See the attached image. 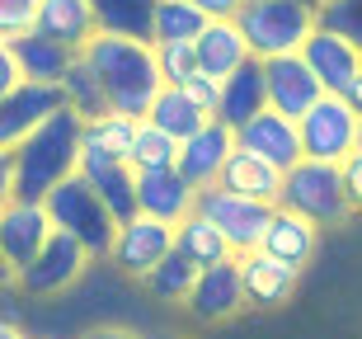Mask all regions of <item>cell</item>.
<instances>
[{"instance_id": "6da1fadb", "label": "cell", "mask_w": 362, "mask_h": 339, "mask_svg": "<svg viewBox=\"0 0 362 339\" xmlns=\"http://www.w3.org/2000/svg\"><path fill=\"white\" fill-rule=\"evenodd\" d=\"M81 151H85V118L76 109L52 113L28 142L5 151V161H0L5 198H38L42 203L62 179L81 175Z\"/></svg>"}, {"instance_id": "7a4b0ae2", "label": "cell", "mask_w": 362, "mask_h": 339, "mask_svg": "<svg viewBox=\"0 0 362 339\" xmlns=\"http://www.w3.org/2000/svg\"><path fill=\"white\" fill-rule=\"evenodd\" d=\"M81 57L94 67V76L104 81V95H108V104H113V113L146 118L156 95L165 90L156 42L122 38V33H94Z\"/></svg>"}, {"instance_id": "3957f363", "label": "cell", "mask_w": 362, "mask_h": 339, "mask_svg": "<svg viewBox=\"0 0 362 339\" xmlns=\"http://www.w3.org/2000/svg\"><path fill=\"white\" fill-rule=\"evenodd\" d=\"M235 24L245 28V38H250L259 62L292 57L320 28V0H245Z\"/></svg>"}, {"instance_id": "277c9868", "label": "cell", "mask_w": 362, "mask_h": 339, "mask_svg": "<svg viewBox=\"0 0 362 339\" xmlns=\"http://www.w3.org/2000/svg\"><path fill=\"white\" fill-rule=\"evenodd\" d=\"M47 212H52L57 231H71L76 241L90 250L94 259H108L113 255V241H118V217H113V207L99 198V189H94L85 175H71L62 179L47 198Z\"/></svg>"}, {"instance_id": "5b68a950", "label": "cell", "mask_w": 362, "mask_h": 339, "mask_svg": "<svg viewBox=\"0 0 362 339\" xmlns=\"http://www.w3.org/2000/svg\"><path fill=\"white\" fill-rule=\"evenodd\" d=\"M282 207H292L301 217H310L315 226H334L353 212L349 189H344V165L329 161H301L296 170H287L282 184Z\"/></svg>"}, {"instance_id": "8992f818", "label": "cell", "mask_w": 362, "mask_h": 339, "mask_svg": "<svg viewBox=\"0 0 362 339\" xmlns=\"http://www.w3.org/2000/svg\"><path fill=\"white\" fill-rule=\"evenodd\" d=\"M362 137V113L353 109L344 95H325L315 109L301 118V146H306V161H329L344 165L358 151Z\"/></svg>"}, {"instance_id": "52a82bcc", "label": "cell", "mask_w": 362, "mask_h": 339, "mask_svg": "<svg viewBox=\"0 0 362 339\" xmlns=\"http://www.w3.org/2000/svg\"><path fill=\"white\" fill-rule=\"evenodd\" d=\"M198 212L226 236L235 255L259 250V245H264V231H269V222H273L269 203L245 198V193H235V189H221V184H212V189L198 193Z\"/></svg>"}, {"instance_id": "ba28073f", "label": "cell", "mask_w": 362, "mask_h": 339, "mask_svg": "<svg viewBox=\"0 0 362 339\" xmlns=\"http://www.w3.org/2000/svg\"><path fill=\"white\" fill-rule=\"evenodd\" d=\"M175 250H179V226L136 212L132 222H122V226H118V241H113L108 264H118L127 278H141V283H146V278L160 269Z\"/></svg>"}, {"instance_id": "9c48e42d", "label": "cell", "mask_w": 362, "mask_h": 339, "mask_svg": "<svg viewBox=\"0 0 362 339\" xmlns=\"http://www.w3.org/2000/svg\"><path fill=\"white\" fill-rule=\"evenodd\" d=\"M52 231H57V222L47 212V203H38V198H5V207H0V259H5L10 278L42 255Z\"/></svg>"}, {"instance_id": "30bf717a", "label": "cell", "mask_w": 362, "mask_h": 339, "mask_svg": "<svg viewBox=\"0 0 362 339\" xmlns=\"http://www.w3.org/2000/svg\"><path fill=\"white\" fill-rule=\"evenodd\" d=\"M94 264V255L85 250L71 231H52V241L42 245V255L28 264V269L14 273V287L28 292V297H57L66 292L71 283H81V273Z\"/></svg>"}, {"instance_id": "8fae6325", "label": "cell", "mask_w": 362, "mask_h": 339, "mask_svg": "<svg viewBox=\"0 0 362 339\" xmlns=\"http://www.w3.org/2000/svg\"><path fill=\"white\" fill-rule=\"evenodd\" d=\"M66 109V90L52 81H24L10 95H0V151H14L19 142L38 132L52 113Z\"/></svg>"}, {"instance_id": "7c38bea8", "label": "cell", "mask_w": 362, "mask_h": 339, "mask_svg": "<svg viewBox=\"0 0 362 339\" xmlns=\"http://www.w3.org/2000/svg\"><path fill=\"white\" fill-rule=\"evenodd\" d=\"M250 306V292H245V269L240 255L226 259V264H212V269L198 273V283L188 292L184 311L198 321V326H226Z\"/></svg>"}, {"instance_id": "4fadbf2b", "label": "cell", "mask_w": 362, "mask_h": 339, "mask_svg": "<svg viewBox=\"0 0 362 339\" xmlns=\"http://www.w3.org/2000/svg\"><path fill=\"white\" fill-rule=\"evenodd\" d=\"M235 142H240V151H255V156L273 161L278 170H296V165L306 161V146H301V118L278 113L273 104L264 113H255L245 127H235Z\"/></svg>"}, {"instance_id": "5bb4252c", "label": "cell", "mask_w": 362, "mask_h": 339, "mask_svg": "<svg viewBox=\"0 0 362 339\" xmlns=\"http://www.w3.org/2000/svg\"><path fill=\"white\" fill-rule=\"evenodd\" d=\"M235 127L221 118H212L202 132H193L188 142H179V175L193 184V189H212V184H221V170H226V161L235 156Z\"/></svg>"}, {"instance_id": "9a60e30c", "label": "cell", "mask_w": 362, "mask_h": 339, "mask_svg": "<svg viewBox=\"0 0 362 339\" xmlns=\"http://www.w3.org/2000/svg\"><path fill=\"white\" fill-rule=\"evenodd\" d=\"M264 81H269V104L278 113H292V118H306V113L325 99L320 76L310 71V62L301 52L269 57V62H264Z\"/></svg>"}, {"instance_id": "2e32d148", "label": "cell", "mask_w": 362, "mask_h": 339, "mask_svg": "<svg viewBox=\"0 0 362 339\" xmlns=\"http://www.w3.org/2000/svg\"><path fill=\"white\" fill-rule=\"evenodd\" d=\"M301 57H306L310 71L320 76L325 95H349L353 81L362 76V47L353 38H344V33H334V28H325V24L310 33Z\"/></svg>"}, {"instance_id": "e0dca14e", "label": "cell", "mask_w": 362, "mask_h": 339, "mask_svg": "<svg viewBox=\"0 0 362 339\" xmlns=\"http://www.w3.org/2000/svg\"><path fill=\"white\" fill-rule=\"evenodd\" d=\"M198 193L179 170H151V175H136V207L146 212V217H160L170 226L188 222L198 212Z\"/></svg>"}, {"instance_id": "ac0fdd59", "label": "cell", "mask_w": 362, "mask_h": 339, "mask_svg": "<svg viewBox=\"0 0 362 339\" xmlns=\"http://www.w3.org/2000/svg\"><path fill=\"white\" fill-rule=\"evenodd\" d=\"M240 269H245L250 306H264V311L287 306L292 292H296V283H301V269L287 264V259H278V255H269V250H250V255H240Z\"/></svg>"}, {"instance_id": "d6986e66", "label": "cell", "mask_w": 362, "mask_h": 339, "mask_svg": "<svg viewBox=\"0 0 362 339\" xmlns=\"http://www.w3.org/2000/svg\"><path fill=\"white\" fill-rule=\"evenodd\" d=\"M81 175L90 179L94 189H99V198H104L108 207H113V217L132 222L141 207H136V170L132 161H113V156H85L81 151Z\"/></svg>"}, {"instance_id": "ffe728a7", "label": "cell", "mask_w": 362, "mask_h": 339, "mask_svg": "<svg viewBox=\"0 0 362 339\" xmlns=\"http://www.w3.org/2000/svg\"><path fill=\"white\" fill-rule=\"evenodd\" d=\"M198 62H202L207 76L226 81L245 62H255V47H250V38H245V28L235 24V19H212V24L198 33Z\"/></svg>"}, {"instance_id": "44dd1931", "label": "cell", "mask_w": 362, "mask_h": 339, "mask_svg": "<svg viewBox=\"0 0 362 339\" xmlns=\"http://www.w3.org/2000/svg\"><path fill=\"white\" fill-rule=\"evenodd\" d=\"M0 47H10V52L19 57V67H24L28 81H52V85L66 81V71L76 67V57H81L76 47L47 38L42 28H33V33H24V38H5Z\"/></svg>"}, {"instance_id": "7402d4cb", "label": "cell", "mask_w": 362, "mask_h": 339, "mask_svg": "<svg viewBox=\"0 0 362 339\" xmlns=\"http://www.w3.org/2000/svg\"><path fill=\"white\" fill-rule=\"evenodd\" d=\"M282 184H287V170H278L273 161H264L255 151H240V146H235V156L221 170V189H235V193L259 198V203H269V207L282 203Z\"/></svg>"}, {"instance_id": "603a6c76", "label": "cell", "mask_w": 362, "mask_h": 339, "mask_svg": "<svg viewBox=\"0 0 362 339\" xmlns=\"http://www.w3.org/2000/svg\"><path fill=\"white\" fill-rule=\"evenodd\" d=\"M315 245H320V226H315L310 217H301V212H292V207L278 203L259 250H269V255L287 259V264H296V269H306L310 259H315Z\"/></svg>"}, {"instance_id": "cb8c5ba5", "label": "cell", "mask_w": 362, "mask_h": 339, "mask_svg": "<svg viewBox=\"0 0 362 339\" xmlns=\"http://www.w3.org/2000/svg\"><path fill=\"white\" fill-rule=\"evenodd\" d=\"M264 109H269V81H264V62L255 57L235 76L221 81V109H216V118L230 122V127H245V122Z\"/></svg>"}, {"instance_id": "d4e9b609", "label": "cell", "mask_w": 362, "mask_h": 339, "mask_svg": "<svg viewBox=\"0 0 362 339\" xmlns=\"http://www.w3.org/2000/svg\"><path fill=\"white\" fill-rule=\"evenodd\" d=\"M38 28L47 38L85 52V42L99 33V10H94V0H42Z\"/></svg>"}, {"instance_id": "484cf974", "label": "cell", "mask_w": 362, "mask_h": 339, "mask_svg": "<svg viewBox=\"0 0 362 339\" xmlns=\"http://www.w3.org/2000/svg\"><path fill=\"white\" fill-rule=\"evenodd\" d=\"M146 118L156 122V127H165V132L175 137V142H188L193 132H202V127L212 122V113L202 109L198 99L184 90V85H165L160 95H156V104H151Z\"/></svg>"}, {"instance_id": "4316f807", "label": "cell", "mask_w": 362, "mask_h": 339, "mask_svg": "<svg viewBox=\"0 0 362 339\" xmlns=\"http://www.w3.org/2000/svg\"><path fill=\"white\" fill-rule=\"evenodd\" d=\"M156 5L160 0H94L99 33H122V38L156 42Z\"/></svg>"}, {"instance_id": "83f0119b", "label": "cell", "mask_w": 362, "mask_h": 339, "mask_svg": "<svg viewBox=\"0 0 362 339\" xmlns=\"http://www.w3.org/2000/svg\"><path fill=\"white\" fill-rule=\"evenodd\" d=\"M136 127H141V118H127V113H104V118H90V122H85V156L132 161Z\"/></svg>"}, {"instance_id": "f1b7e54d", "label": "cell", "mask_w": 362, "mask_h": 339, "mask_svg": "<svg viewBox=\"0 0 362 339\" xmlns=\"http://www.w3.org/2000/svg\"><path fill=\"white\" fill-rule=\"evenodd\" d=\"M179 255H188L198 269H212V264L235 259V250H230V241L202 217V212H193L188 222H179Z\"/></svg>"}, {"instance_id": "f546056e", "label": "cell", "mask_w": 362, "mask_h": 339, "mask_svg": "<svg viewBox=\"0 0 362 339\" xmlns=\"http://www.w3.org/2000/svg\"><path fill=\"white\" fill-rule=\"evenodd\" d=\"M62 90H66V109H76L85 122H90V118H104V113H113V104H108V95H104V81L94 76V67L85 62V57H76V67L66 71Z\"/></svg>"}, {"instance_id": "4dcf8cb0", "label": "cell", "mask_w": 362, "mask_h": 339, "mask_svg": "<svg viewBox=\"0 0 362 339\" xmlns=\"http://www.w3.org/2000/svg\"><path fill=\"white\" fill-rule=\"evenodd\" d=\"M132 170L136 175H151V170H179V142L165 132V127H156L151 118H141V127H136Z\"/></svg>"}, {"instance_id": "1f68e13d", "label": "cell", "mask_w": 362, "mask_h": 339, "mask_svg": "<svg viewBox=\"0 0 362 339\" xmlns=\"http://www.w3.org/2000/svg\"><path fill=\"white\" fill-rule=\"evenodd\" d=\"M212 24L193 0H160L156 5V42H198V33Z\"/></svg>"}, {"instance_id": "d6a6232c", "label": "cell", "mask_w": 362, "mask_h": 339, "mask_svg": "<svg viewBox=\"0 0 362 339\" xmlns=\"http://www.w3.org/2000/svg\"><path fill=\"white\" fill-rule=\"evenodd\" d=\"M198 273H202L198 264L175 250V255H170L160 269L146 278V287H151V292H156L160 301H188V292H193V283H198Z\"/></svg>"}, {"instance_id": "836d02e7", "label": "cell", "mask_w": 362, "mask_h": 339, "mask_svg": "<svg viewBox=\"0 0 362 339\" xmlns=\"http://www.w3.org/2000/svg\"><path fill=\"white\" fill-rule=\"evenodd\" d=\"M156 57H160V76L165 85H188L202 71L198 62V42H156Z\"/></svg>"}, {"instance_id": "e575fe53", "label": "cell", "mask_w": 362, "mask_h": 339, "mask_svg": "<svg viewBox=\"0 0 362 339\" xmlns=\"http://www.w3.org/2000/svg\"><path fill=\"white\" fill-rule=\"evenodd\" d=\"M320 24L362 47V0H320Z\"/></svg>"}, {"instance_id": "d590c367", "label": "cell", "mask_w": 362, "mask_h": 339, "mask_svg": "<svg viewBox=\"0 0 362 339\" xmlns=\"http://www.w3.org/2000/svg\"><path fill=\"white\" fill-rule=\"evenodd\" d=\"M38 14H42V0H0V42L33 33Z\"/></svg>"}, {"instance_id": "8d00e7d4", "label": "cell", "mask_w": 362, "mask_h": 339, "mask_svg": "<svg viewBox=\"0 0 362 339\" xmlns=\"http://www.w3.org/2000/svg\"><path fill=\"white\" fill-rule=\"evenodd\" d=\"M184 90H188V95H193V99L202 104V109H207V113L216 118V109H221V81H216V76H207V71H198V76H193V81H188Z\"/></svg>"}, {"instance_id": "74e56055", "label": "cell", "mask_w": 362, "mask_h": 339, "mask_svg": "<svg viewBox=\"0 0 362 339\" xmlns=\"http://www.w3.org/2000/svg\"><path fill=\"white\" fill-rule=\"evenodd\" d=\"M344 189H349L353 212H362V151H353L349 161H344Z\"/></svg>"}, {"instance_id": "f35d334b", "label": "cell", "mask_w": 362, "mask_h": 339, "mask_svg": "<svg viewBox=\"0 0 362 339\" xmlns=\"http://www.w3.org/2000/svg\"><path fill=\"white\" fill-rule=\"evenodd\" d=\"M24 67H19V57L10 52V47H0V95H10L14 85H24Z\"/></svg>"}, {"instance_id": "ab89813d", "label": "cell", "mask_w": 362, "mask_h": 339, "mask_svg": "<svg viewBox=\"0 0 362 339\" xmlns=\"http://www.w3.org/2000/svg\"><path fill=\"white\" fill-rule=\"evenodd\" d=\"M207 19H235V14L245 10V0H193Z\"/></svg>"}, {"instance_id": "60d3db41", "label": "cell", "mask_w": 362, "mask_h": 339, "mask_svg": "<svg viewBox=\"0 0 362 339\" xmlns=\"http://www.w3.org/2000/svg\"><path fill=\"white\" fill-rule=\"evenodd\" d=\"M81 339H141V335L127 330V326H94V330H85Z\"/></svg>"}, {"instance_id": "b9f144b4", "label": "cell", "mask_w": 362, "mask_h": 339, "mask_svg": "<svg viewBox=\"0 0 362 339\" xmlns=\"http://www.w3.org/2000/svg\"><path fill=\"white\" fill-rule=\"evenodd\" d=\"M0 339H28V335L14 326V321H0Z\"/></svg>"}, {"instance_id": "7bdbcfd3", "label": "cell", "mask_w": 362, "mask_h": 339, "mask_svg": "<svg viewBox=\"0 0 362 339\" xmlns=\"http://www.w3.org/2000/svg\"><path fill=\"white\" fill-rule=\"evenodd\" d=\"M344 99H349L353 109H358V113H362V76H358V81H353V90H349V95H344Z\"/></svg>"}, {"instance_id": "ee69618b", "label": "cell", "mask_w": 362, "mask_h": 339, "mask_svg": "<svg viewBox=\"0 0 362 339\" xmlns=\"http://www.w3.org/2000/svg\"><path fill=\"white\" fill-rule=\"evenodd\" d=\"M156 339H184V335H156Z\"/></svg>"}, {"instance_id": "f6af8a7d", "label": "cell", "mask_w": 362, "mask_h": 339, "mask_svg": "<svg viewBox=\"0 0 362 339\" xmlns=\"http://www.w3.org/2000/svg\"><path fill=\"white\" fill-rule=\"evenodd\" d=\"M358 151H362V137H358Z\"/></svg>"}]
</instances>
